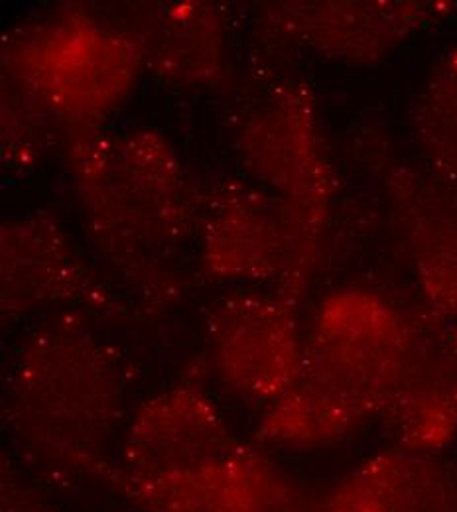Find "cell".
I'll list each match as a JSON object with an SVG mask.
<instances>
[{"label":"cell","instance_id":"9c48e42d","mask_svg":"<svg viewBox=\"0 0 457 512\" xmlns=\"http://www.w3.org/2000/svg\"><path fill=\"white\" fill-rule=\"evenodd\" d=\"M398 448L438 453L457 436V320L424 304L406 316V353L383 412Z\"/></svg>","mask_w":457,"mask_h":512},{"label":"cell","instance_id":"8992f818","mask_svg":"<svg viewBox=\"0 0 457 512\" xmlns=\"http://www.w3.org/2000/svg\"><path fill=\"white\" fill-rule=\"evenodd\" d=\"M296 302L282 292H249L211 314V363L237 398L266 408L296 381L304 351Z\"/></svg>","mask_w":457,"mask_h":512},{"label":"cell","instance_id":"52a82bcc","mask_svg":"<svg viewBox=\"0 0 457 512\" xmlns=\"http://www.w3.org/2000/svg\"><path fill=\"white\" fill-rule=\"evenodd\" d=\"M241 152L262 184L280 193V201L322 235L331 176L310 91L298 83L282 85L249 119Z\"/></svg>","mask_w":457,"mask_h":512},{"label":"cell","instance_id":"4fadbf2b","mask_svg":"<svg viewBox=\"0 0 457 512\" xmlns=\"http://www.w3.org/2000/svg\"><path fill=\"white\" fill-rule=\"evenodd\" d=\"M284 26L335 60L375 62L424 24L430 8L412 2H302L282 8Z\"/></svg>","mask_w":457,"mask_h":512},{"label":"cell","instance_id":"8fae6325","mask_svg":"<svg viewBox=\"0 0 457 512\" xmlns=\"http://www.w3.org/2000/svg\"><path fill=\"white\" fill-rule=\"evenodd\" d=\"M391 186L424 304L457 320V176L406 168Z\"/></svg>","mask_w":457,"mask_h":512},{"label":"cell","instance_id":"30bf717a","mask_svg":"<svg viewBox=\"0 0 457 512\" xmlns=\"http://www.w3.org/2000/svg\"><path fill=\"white\" fill-rule=\"evenodd\" d=\"M237 440L217 404L197 386H174L148 398L132 416L119 467L166 473L213 459Z\"/></svg>","mask_w":457,"mask_h":512},{"label":"cell","instance_id":"5bb4252c","mask_svg":"<svg viewBox=\"0 0 457 512\" xmlns=\"http://www.w3.org/2000/svg\"><path fill=\"white\" fill-rule=\"evenodd\" d=\"M95 296L58 227L42 221L4 229L2 310L18 316L36 306Z\"/></svg>","mask_w":457,"mask_h":512},{"label":"cell","instance_id":"7c38bea8","mask_svg":"<svg viewBox=\"0 0 457 512\" xmlns=\"http://www.w3.org/2000/svg\"><path fill=\"white\" fill-rule=\"evenodd\" d=\"M318 512H457V473L434 453L385 449L318 495Z\"/></svg>","mask_w":457,"mask_h":512},{"label":"cell","instance_id":"ba28073f","mask_svg":"<svg viewBox=\"0 0 457 512\" xmlns=\"http://www.w3.org/2000/svg\"><path fill=\"white\" fill-rule=\"evenodd\" d=\"M320 233L304 225L282 201L257 193L225 197L205 227V264L231 280L286 282L284 294L298 300L314 266Z\"/></svg>","mask_w":457,"mask_h":512},{"label":"cell","instance_id":"9a60e30c","mask_svg":"<svg viewBox=\"0 0 457 512\" xmlns=\"http://www.w3.org/2000/svg\"><path fill=\"white\" fill-rule=\"evenodd\" d=\"M142 58L164 77L201 81L217 71L221 58V28L215 14L199 4L164 8L146 38L138 42Z\"/></svg>","mask_w":457,"mask_h":512},{"label":"cell","instance_id":"e0dca14e","mask_svg":"<svg viewBox=\"0 0 457 512\" xmlns=\"http://www.w3.org/2000/svg\"><path fill=\"white\" fill-rule=\"evenodd\" d=\"M0 512H60L10 463L2 465Z\"/></svg>","mask_w":457,"mask_h":512},{"label":"cell","instance_id":"2e32d148","mask_svg":"<svg viewBox=\"0 0 457 512\" xmlns=\"http://www.w3.org/2000/svg\"><path fill=\"white\" fill-rule=\"evenodd\" d=\"M414 132L428 166L457 176V50L426 81L414 113Z\"/></svg>","mask_w":457,"mask_h":512},{"label":"cell","instance_id":"277c9868","mask_svg":"<svg viewBox=\"0 0 457 512\" xmlns=\"http://www.w3.org/2000/svg\"><path fill=\"white\" fill-rule=\"evenodd\" d=\"M140 60L136 40L71 14L28 32L10 56L36 103L83 123L125 99Z\"/></svg>","mask_w":457,"mask_h":512},{"label":"cell","instance_id":"6da1fadb","mask_svg":"<svg viewBox=\"0 0 457 512\" xmlns=\"http://www.w3.org/2000/svg\"><path fill=\"white\" fill-rule=\"evenodd\" d=\"M119 355L75 316L34 329L22 343L6 394L8 426L52 483L101 481L123 416Z\"/></svg>","mask_w":457,"mask_h":512},{"label":"cell","instance_id":"5b68a950","mask_svg":"<svg viewBox=\"0 0 457 512\" xmlns=\"http://www.w3.org/2000/svg\"><path fill=\"white\" fill-rule=\"evenodd\" d=\"M140 512H318V495L261 449L235 444L196 465L142 475L111 465L103 479Z\"/></svg>","mask_w":457,"mask_h":512},{"label":"cell","instance_id":"7a4b0ae2","mask_svg":"<svg viewBox=\"0 0 457 512\" xmlns=\"http://www.w3.org/2000/svg\"><path fill=\"white\" fill-rule=\"evenodd\" d=\"M406 353V316L375 292L327 296L304 341L296 381L264 408L259 440L280 449L326 448L383 416Z\"/></svg>","mask_w":457,"mask_h":512},{"label":"cell","instance_id":"3957f363","mask_svg":"<svg viewBox=\"0 0 457 512\" xmlns=\"http://www.w3.org/2000/svg\"><path fill=\"white\" fill-rule=\"evenodd\" d=\"M73 168L85 207L95 217L93 231L113 251L152 258L182 235V170L154 132L81 140L73 150Z\"/></svg>","mask_w":457,"mask_h":512}]
</instances>
